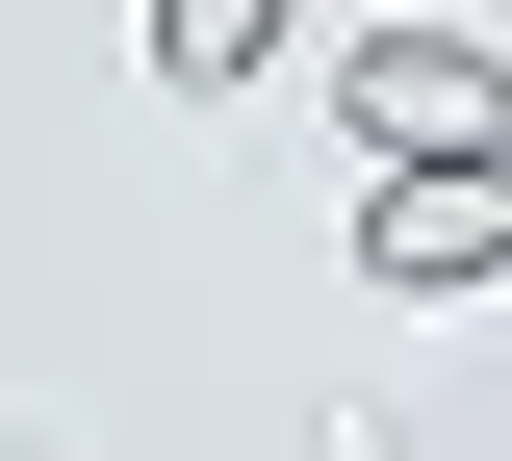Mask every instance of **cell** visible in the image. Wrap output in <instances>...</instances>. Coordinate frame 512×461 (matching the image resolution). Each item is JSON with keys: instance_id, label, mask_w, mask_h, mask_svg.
Instances as JSON below:
<instances>
[{"instance_id": "1", "label": "cell", "mask_w": 512, "mask_h": 461, "mask_svg": "<svg viewBox=\"0 0 512 461\" xmlns=\"http://www.w3.org/2000/svg\"><path fill=\"white\" fill-rule=\"evenodd\" d=\"M333 129H359L384 180H436V154H512V52H487V26H359V52H333Z\"/></svg>"}, {"instance_id": "2", "label": "cell", "mask_w": 512, "mask_h": 461, "mask_svg": "<svg viewBox=\"0 0 512 461\" xmlns=\"http://www.w3.org/2000/svg\"><path fill=\"white\" fill-rule=\"evenodd\" d=\"M359 282H410V308L512 282V154H436V180H384V205H359Z\"/></svg>"}, {"instance_id": "3", "label": "cell", "mask_w": 512, "mask_h": 461, "mask_svg": "<svg viewBox=\"0 0 512 461\" xmlns=\"http://www.w3.org/2000/svg\"><path fill=\"white\" fill-rule=\"evenodd\" d=\"M282 26L308 0H154V77H282Z\"/></svg>"}]
</instances>
